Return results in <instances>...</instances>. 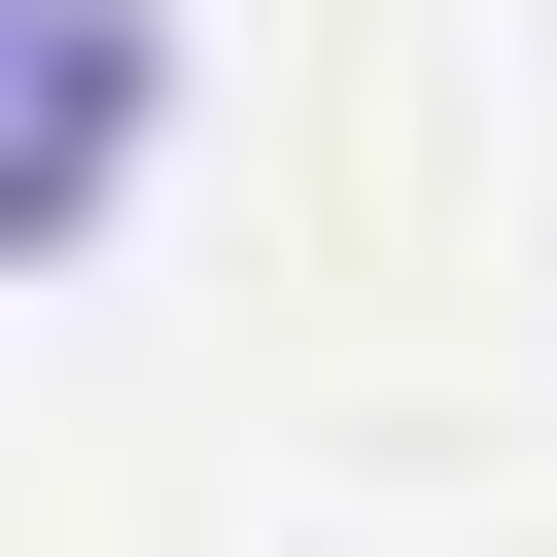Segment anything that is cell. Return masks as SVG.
Here are the masks:
<instances>
[{"label": "cell", "mask_w": 557, "mask_h": 557, "mask_svg": "<svg viewBox=\"0 0 557 557\" xmlns=\"http://www.w3.org/2000/svg\"><path fill=\"white\" fill-rule=\"evenodd\" d=\"M139 139H174V0H0V278H70Z\"/></svg>", "instance_id": "1"}]
</instances>
